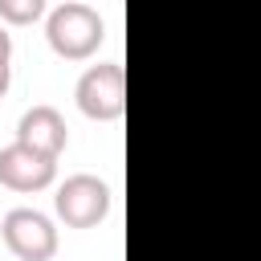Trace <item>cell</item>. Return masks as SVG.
Returning <instances> with one entry per match:
<instances>
[{
	"label": "cell",
	"instance_id": "obj_1",
	"mask_svg": "<svg viewBox=\"0 0 261 261\" xmlns=\"http://www.w3.org/2000/svg\"><path fill=\"white\" fill-rule=\"evenodd\" d=\"M45 41L57 57L65 61H86L102 49L106 41V20L94 4H82V0H65L57 8H49L45 16Z\"/></svg>",
	"mask_w": 261,
	"mask_h": 261
},
{
	"label": "cell",
	"instance_id": "obj_2",
	"mask_svg": "<svg viewBox=\"0 0 261 261\" xmlns=\"http://www.w3.org/2000/svg\"><path fill=\"white\" fill-rule=\"evenodd\" d=\"M77 110L94 122H118L126 114V73L118 61H98L90 65L77 86H73Z\"/></svg>",
	"mask_w": 261,
	"mask_h": 261
},
{
	"label": "cell",
	"instance_id": "obj_3",
	"mask_svg": "<svg viewBox=\"0 0 261 261\" xmlns=\"http://www.w3.org/2000/svg\"><path fill=\"white\" fill-rule=\"evenodd\" d=\"M53 208L65 220V228H94L110 216V184L90 171L65 175L53 192Z\"/></svg>",
	"mask_w": 261,
	"mask_h": 261
},
{
	"label": "cell",
	"instance_id": "obj_4",
	"mask_svg": "<svg viewBox=\"0 0 261 261\" xmlns=\"http://www.w3.org/2000/svg\"><path fill=\"white\" fill-rule=\"evenodd\" d=\"M0 237L16 261H49L57 253V224L37 208H12L0 220Z\"/></svg>",
	"mask_w": 261,
	"mask_h": 261
},
{
	"label": "cell",
	"instance_id": "obj_5",
	"mask_svg": "<svg viewBox=\"0 0 261 261\" xmlns=\"http://www.w3.org/2000/svg\"><path fill=\"white\" fill-rule=\"evenodd\" d=\"M57 179V159L29 151L20 143H8L0 151V184L12 192H45Z\"/></svg>",
	"mask_w": 261,
	"mask_h": 261
},
{
	"label": "cell",
	"instance_id": "obj_6",
	"mask_svg": "<svg viewBox=\"0 0 261 261\" xmlns=\"http://www.w3.org/2000/svg\"><path fill=\"white\" fill-rule=\"evenodd\" d=\"M16 143L29 147V151H41V155H49V159H57V155L65 151V143H69V126H65V118H61L57 106L37 102V106H29V110L20 114V122H16Z\"/></svg>",
	"mask_w": 261,
	"mask_h": 261
},
{
	"label": "cell",
	"instance_id": "obj_7",
	"mask_svg": "<svg viewBox=\"0 0 261 261\" xmlns=\"http://www.w3.org/2000/svg\"><path fill=\"white\" fill-rule=\"evenodd\" d=\"M45 16V0H0V24H33Z\"/></svg>",
	"mask_w": 261,
	"mask_h": 261
},
{
	"label": "cell",
	"instance_id": "obj_8",
	"mask_svg": "<svg viewBox=\"0 0 261 261\" xmlns=\"http://www.w3.org/2000/svg\"><path fill=\"white\" fill-rule=\"evenodd\" d=\"M0 61H12V33L0 24Z\"/></svg>",
	"mask_w": 261,
	"mask_h": 261
},
{
	"label": "cell",
	"instance_id": "obj_9",
	"mask_svg": "<svg viewBox=\"0 0 261 261\" xmlns=\"http://www.w3.org/2000/svg\"><path fill=\"white\" fill-rule=\"evenodd\" d=\"M8 86H12V61H0V98L8 94Z\"/></svg>",
	"mask_w": 261,
	"mask_h": 261
}]
</instances>
